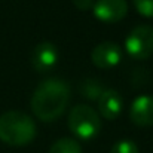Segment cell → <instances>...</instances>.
<instances>
[{"mask_svg":"<svg viewBox=\"0 0 153 153\" xmlns=\"http://www.w3.org/2000/svg\"><path fill=\"white\" fill-rule=\"evenodd\" d=\"M30 61L34 70H37L39 73H46L58 62V49L51 42H40L33 48Z\"/></svg>","mask_w":153,"mask_h":153,"instance_id":"obj_6","label":"cell"},{"mask_svg":"<svg viewBox=\"0 0 153 153\" xmlns=\"http://www.w3.org/2000/svg\"><path fill=\"white\" fill-rule=\"evenodd\" d=\"M67 125L71 134H74L77 138L92 140L100 134L101 119L92 107L86 104H79L70 110Z\"/></svg>","mask_w":153,"mask_h":153,"instance_id":"obj_3","label":"cell"},{"mask_svg":"<svg viewBox=\"0 0 153 153\" xmlns=\"http://www.w3.org/2000/svg\"><path fill=\"white\" fill-rule=\"evenodd\" d=\"M98 110L107 120H114L119 117L123 110V100L120 94L114 89H104L101 97L98 98Z\"/></svg>","mask_w":153,"mask_h":153,"instance_id":"obj_9","label":"cell"},{"mask_svg":"<svg viewBox=\"0 0 153 153\" xmlns=\"http://www.w3.org/2000/svg\"><path fill=\"white\" fill-rule=\"evenodd\" d=\"M129 119L137 126L153 125V95H140L129 107Z\"/></svg>","mask_w":153,"mask_h":153,"instance_id":"obj_8","label":"cell"},{"mask_svg":"<svg viewBox=\"0 0 153 153\" xmlns=\"http://www.w3.org/2000/svg\"><path fill=\"white\" fill-rule=\"evenodd\" d=\"M36 132L34 120L22 111L9 110L0 116V140L9 146H27L34 140Z\"/></svg>","mask_w":153,"mask_h":153,"instance_id":"obj_2","label":"cell"},{"mask_svg":"<svg viewBox=\"0 0 153 153\" xmlns=\"http://www.w3.org/2000/svg\"><path fill=\"white\" fill-rule=\"evenodd\" d=\"M125 51L135 59H147L153 55V27L137 25L125 39Z\"/></svg>","mask_w":153,"mask_h":153,"instance_id":"obj_4","label":"cell"},{"mask_svg":"<svg viewBox=\"0 0 153 153\" xmlns=\"http://www.w3.org/2000/svg\"><path fill=\"white\" fill-rule=\"evenodd\" d=\"M68 102V85L61 79H46L34 89L30 107L37 119L42 122H52L65 111Z\"/></svg>","mask_w":153,"mask_h":153,"instance_id":"obj_1","label":"cell"},{"mask_svg":"<svg viewBox=\"0 0 153 153\" xmlns=\"http://www.w3.org/2000/svg\"><path fill=\"white\" fill-rule=\"evenodd\" d=\"M94 16L102 22H116L126 16V0H97L92 7Z\"/></svg>","mask_w":153,"mask_h":153,"instance_id":"obj_5","label":"cell"},{"mask_svg":"<svg viewBox=\"0 0 153 153\" xmlns=\"http://www.w3.org/2000/svg\"><path fill=\"white\" fill-rule=\"evenodd\" d=\"M110 153H140V150L132 140H120L113 144Z\"/></svg>","mask_w":153,"mask_h":153,"instance_id":"obj_12","label":"cell"},{"mask_svg":"<svg viewBox=\"0 0 153 153\" xmlns=\"http://www.w3.org/2000/svg\"><path fill=\"white\" fill-rule=\"evenodd\" d=\"M48 153H82V147L73 138H59L51 146Z\"/></svg>","mask_w":153,"mask_h":153,"instance_id":"obj_11","label":"cell"},{"mask_svg":"<svg viewBox=\"0 0 153 153\" xmlns=\"http://www.w3.org/2000/svg\"><path fill=\"white\" fill-rule=\"evenodd\" d=\"M79 92L86 98V100H98L104 92L102 85L95 79H86L79 85Z\"/></svg>","mask_w":153,"mask_h":153,"instance_id":"obj_10","label":"cell"},{"mask_svg":"<svg viewBox=\"0 0 153 153\" xmlns=\"http://www.w3.org/2000/svg\"><path fill=\"white\" fill-rule=\"evenodd\" d=\"M122 59V51L119 45L113 42H102L91 51V61L98 68L116 67Z\"/></svg>","mask_w":153,"mask_h":153,"instance_id":"obj_7","label":"cell"},{"mask_svg":"<svg viewBox=\"0 0 153 153\" xmlns=\"http://www.w3.org/2000/svg\"><path fill=\"white\" fill-rule=\"evenodd\" d=\"M94 0H73V4L79 9V10H89L94 7Z\"/></svg>","mask_w":153,"mask_h":153,"instance_id":"obj_14","label":"cell"},{"mask_svg":"<svg viewBox=\"0 0 153 153\" xmlns=\"http://www.w3.org/2000/svg\"><path fill=\"white\" fill-rule=\"evenodd\" d=\"M132 1L140 15L146 18H153V0H132Z\"/></svg>","mask_w":153,"mask_h":153,"instance_id":"obj_13","label":"cell"}]
</instances>
